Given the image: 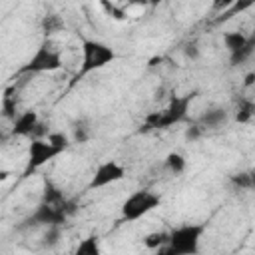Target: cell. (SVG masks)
<instances>
[{"mask_svg": "<svg viewBox=\"0 0 255 255\" xmlns=\"http://www.w3.org/2000/svg\"><path fill=\"white\" fill-rule=\"evenodd\" d=\"M90 137H92V128H90L88 120L86 118L76 120L72 124V135H70L72 143H88Z\"/></svg>", "mask_w": 255, "mask_h": 255, "instance_id": "cell-15", "label": "cell"}, {"mask_svg": "<svg viewBox=\"0 0 255 255\" xmlns=\"http://www.w3.org/2000/svg\"><path fill=\"white\" fill-rule=\"evenodd\" d=\"M253 52H255V34H249V38H247L245 46H241L239 50H235V52H231V54H229V66H233V68L243 66L245 62H249V60H251Z\"/></svg>", "mask_w": 255, "mask_h": 255, "instance_id": "cell-13", "label": "cell"}, {"mask_svg": "<svg viewBox=\"0 0 255 255\" xmlns=\"http://www.w3.org/2000/svg\"><path fill=\"white\" fill-rule=\"evenodd\" d=\"M181 52H183V56H185L187 60H191V62L199 60V56H201V48H199L197 42H185L183 48H181Z\"/></svg>", "mask_w": 255, "mask_h": 255, "instance_id": "cell-25", "label": "cell"}, {"mask_svg": "<svg viewBox=\"0 0 255 255\" xmlns=\"http://www.w3.org/2000/svg\"><path fill=\"white\" fill-rule=\"evenodd\" d=\"M161 203V197L151 191V189H137L131 195H128L120 207V219L124 223H131L137 221L145 215H149L151 211H155Z\"/></svg>", "mask_w": 255, "mask_h": 255, "instance_id": "cell-5", "label": "cell"}, {"mask_svg": "<svg viewBox=\"0 0 255 255\" xmlns=\"http://www.w3.org/2000/svg\"><path fill=\"white\" fill-rule=\"evenodd\" d=\"M195 96H197V92H187V94H181V96H173L163 110L149 112L143 118L141 131H155V129L161 131V129H169V128L185 122L187 116H189V106H191Z\"/></svg>", "mask_w": 255, "mask_h": 255, "instance_id": "cell-1", "label": "cell"}, {"mask_svg": "<svg viewBox=\"0 0 255 255\" xmlns=\"http://www.w3.org/2000/svg\"><path fill=\"white\" fill-rule=\"evenodd\" d=\"M58 155H62L46 137H36L30 139L28 145V159H26V167H24V175L22 177H30L34 171H38L40 167H44L46 163H50L52 159H56Z\"/></svg>", "mask_w": 255, "mask_h": 255, "instance_id": "cell-7", "label": "cell"}, {"mask_svg": "<svg viewBox=\"0 0 255 255\" xmlns=\"http://www.w3.org/2000/svg\"><path fill=\"white\" fill-rule=\"evenodd\" d=\"M46 139L60 151V153H64L70 145H72V139H70V135L68 133H64V131H48V135H46Z\"/></svg>", "mask_w": 255, "mask_h": 255, "instance_id": "cell-23", "label": "cell"}, {"mask_svg": "<svg viewBox=\"0 0 255 255\" xmlns=\"http://www.w3.org/2000/svg\"><path fill=\"white\" fill-rule=\"evenodd\" d=\"M6 137H8V135H6V131H4V128H2V124H0V143H4Z\"/></svg>", "mask_w": 255, "mask_h": 255, "instance_id": "cell-29", "label": "cell"}, {"mask_svg": "<svg viewBox=\"0 0 255 255\" xmlns=\"http://www.w3.org/2000/svg\"><path fill=\"white\" fill-rule=\"evenodd\" d=\"M124 177H126V167L116 159H106V161L98 163V167L94 169L88 189H102V187L122 181Z\"/></svg>", "mask_w": 255, "mask_h": 255, "instance_id": "cell-8", "label": "cell"}, {"mask_svg": "<svg viewBox=\"0 0 255 255\" xmlns=\"http://www.w3.org/2000/svg\"><path fill=\"white\" fill-rule=\"evenodd\" d=\"M161 2H163V0H147V4H149L151 8H157V6L161 4Z\"/></svg>", "mask_w": 255, "mask_h": 255, "instance_id": "cell-30", "label": "cell"}, {"mask_svg": "<svg viewBox=\"0 0 255 255\" xmlns=\"http://www.w3.org/2000/svg\"><path fill=\"white\" fill-rule=\"evenodd\" d=\"M62 66H64L62 52L52 44L50 38H44L42 44L28 58V62L18 70V74H50V72H58Z\"/></svg>", "mask_w": 255, "mask_h": 255, "instance_id": "cell-4", "label": "cell"}, {"mask_svg": "<svg viewBox=\"0 0 255 255\" xmlns=\"http://www.w3.org/2000/svg\"><path fill=\"white\" fill-rule=\"evenodd\" d=\"M247 38H249V34H245L241 30H229V32H223V38L221 40H223V46L227 48V52L231 54V52L239 50L241 46H245Z\"/></svg>", "mask_w": 255, "mask_h": 255, "instance_id": "cell-17", "label": "cell"}, {"mask_svg": "<svg viewBox=\"0 0 255 255\" xmlns=\"http://www.w3.org/2000/svg\"><path fill=\"white\" fill-rule=\"evenodd\" d=\"M40 201H44V203H52V205H62L64 201H66V195H64V191L52 181V179H44V183H42V199Z\"/></svg>", "mask_w": 255, "mask_h": 255, "instance_id": "cell-14", "label": "cell"}, {"mask_svg": "<svg viewBox=\"0 0 255 255\" xmlns=\"http://www.w3.org/2000/svg\"><path fill=\"white\" fill-rule=\"evenodd\" d=\"M203 133H205V129L195 122V124H191V126H187L185 128V133H183V137L187 139V141H197V139H201L203 137Z\"/></svg>", "mask_w": 255, "mask_h": 255, "instance_id": "cell-26", "label": "cell"}, {"mask_svg": "<svg viewBox=\"0 0 255 255\" xmlns=\"http://www.w3.org/2000/svg\"><path fill=\"white\" fill-rule=\"evenodd\" d=\"M102 247H100V239L98 235H90L86 239H82L76 247V255H100Z\"/></svg>", "mask_w": 255, "mask_h": 255, "instance_id": "cell-21", "label": "cell"}, {"mask_svg": "<svg viewBox=\"0 0 255 255\" xmlns=\"http://www.w3.org/2000/svg\"><path fill=\"white\" fill-rule=\"evenodd\" d=\"M40 122V116L36 110H24L12 120L10 137H30L36 124Z\"/></svg>", "mask_w": 255, "mask_h": 255, "instance_id": "cell-9", "label": "cell"}, {"mask_svg": "<svg viewBox=\"0 0 255 255\" xmlns=\"http://www.w3.org/2000/svg\"><path fill=\"white\" fill-rule=\"evenodd\" d=\"M253 2H255V0H235L229 8H225V10L221 12V18H217V22H225V20L233 18L235 14H241V12L249 10V8L253 6Z\"/></svg>", "mask_w": 255, "mask_h": 255, "instance_id": "cell-22", "label": "cell"}, {"mask_svg": "<svg viewBox=\"0 0 255 255\" xmlns=\"http://www.w3.org/2000/svg\"><path fill=\"white\" fill-rule=\"evenodd\" d=\"M253 114H255L253 100L251 98H241L239 104H237V108H235V116L233 118H235L237 124H249L251 118H253Z\"/></svg>", "mask_w": 255, "mask_h": 255, "instance_id": "cell-20", "label": "cell"}, {"mask_svg": "<svg viewBox=\"0 0 255 255\" xmlns=\"http://www.w3.org/2000/svg\"><path fill=\"white\" fill-rule=\"evenodd\" d=\"M235 0H213V10L215 12H223L225 8H229Z\"/></svg>", "mask_w": 255, "mask_h": 255, "instance_id": "cell-27", "label": "cell"}, {"mask_svg": "<svg viewBox=\"0 0 255 255\" xmlns=\"http://www.w3.org/2000/svg\"><path fill=\"white\" fill-rule=\"evenodd\" d=\"M18 114H20V110H18V92H16L14 86H8L2 92V98H0V116L4 120L12 122Z\"/></svg>", "mask_w": 255, "mask_h": 255, "instance_id": "cell-11", "label": "cell"}, {"mask_svg": "<svg viewBox=\"0 0 255 255\" xmlns=\"http://www.w3.org/2000/svg\"><path fill=\"white\" fill-rule=\"evenodd\" d=\"M207 231L205 223H181L167 231V243L159 249L165 255H195L201 249V239Z\"/></svg>", "mask_w": 255, "mask_h": 255, "instance_id": "cell-2", "label": "cell"}, {"mask_svg": "<svg viewBox=\"0 0 255 255\" xmlns=\"http://www.w3.org/2000/svg\"><path fill=\"white\" fill-rule=\"evenodd\" d=\"M229 183H231L235 189H239V191H249V189H253V185H255L253 171H251V169H245V171L231 173V175H229Z\"/></svg>", "mask_w": 255, "mask_h": 255, "instance_id": "cell-18", "label": "cell"}, {"mask_svg": "<svg viewBox=\"0 0 255 255\" xmlns=\"http://www.w3.org/2000/svg\"><path fill=\"white\" fill-rule=\"evenodd\" d=\"M227 122H229V112L225 110V108H221V106H211V108H207L201 116H199V120H197V124L207 131V129H219V128H223V126H227Z\"/></svg>", "mask_w": 255, "mask_h": 255, "instance_id": "cell-10", "label": "cell"}, {"mask_svg": "<svg viewBox=\"0 0 255 255\" xmlns=\"http://www.w3.org/2000/svg\"><path fill=\"white\" fill-rule=\"evenodd\" d=\"M255 84V72H247L243 78V88H251Z\"/></svg>", "mask_w": 255, "mask_h": 255, "instance_id": "cell-28", "label": "cell"}, {"mask_svg": "<svg viewBox=\"0 0 255 255\" xmlns=\"http://www.w3.org/2000/svg\"><path fill=\"white\" fill-rule=\"evenodd\" d=\"M68 221V213L62 205H52L40 201L20 223V229H32V227H48V225H64Z\"/></svg>", "mask_w": 255, "mask_h": 255, "instance_id": "cell-6", "label": "cell"}, {"mask_svg": "<svg viewBox=\"0 0 255 255\" xmlns=\"http://www.w3.org/2000/svg\"><path fill=\"white\" fill-rule=\"evenodd\" d=\"M64 28H66L64 18H62L60 14H56V12H48V14L42 16V20H40V30H42L44 38H52V36L64 32Z\"/></svg>", "mask_w": 255, "mask_h": 255, "instance_id": "cell-12", "label": "cell"}, {"mask_svg": "<svg viewBox=\"0 0 255 255\" xmlns=\"http://www.w3.org/2000/svg\"><path fill=\"white\" fill-rule=\"evenodd\" d=\"M62 233H64V225H48L40 237V245L46 249H54L62 241Z\"/></svg>", "mask_w": 255, "mask_h": 255, "instance_id": "cell-19", "label": "cell"}, {"mask_svg": "<svg viewBox=\"0 0 255 255\" xmlns=\"http://www.w3.org/2000/svg\"><path fill=\"white\" fill-rule=\"evenodd\" d=\"M163 167H165L171 175H181V173L185 171V167H187V159H185V155L179 153V151H169V153L165 155V159H163Z\"/></svg>", "mask_w": 255, "mask_h": 255, "instance_id": "cell-16", "label": "cell"}, {"mask_svg": "<svg viewBox=\"0 0 255 255\" xmlns=\"http://www.w3.org/2000/svg\"><path fill=\"white\" fill-rule=\"evenodd\" d=\"M80 52H82V60H80V68L74 76V82H80L82 78L90 76L92 72H98V70L106 68L108 64H112L116 60L114 48H110L106 42L94 40V38L82 40Z\"/></svg>", "mask_w": 255, "mask_h": 255, "instance_id": "cell-3", "label": "cell"}, {"mask_svg": "<svg viewBox=\"0 0 255 255\" xmlns=\"http://www.w3.org/2000/svg\"><path fill=\"white\" fill-rule=\"evenodd\" d=\"M165 243H167V231H151V233H147V235L143 237V245H145L147 249L159 251Z\"/></svg>", "mask_w": 255, "mask_h": 255, "instance_id": "cell-24", "label": "cell"}, {"mask_svg": "<svg viewBox=\"0 0 255 255\" xmlns=\"http://www.w3.org/2000/svg\"><path fill=\"white\" fill-rule=\"evenodd\" d=\"M6 175H8V173H6V171H2V173H0V179H6Z\"/></svg>", "mask_w": 255, "mask_h": 255, "instance_id": "cell-31", "label": "cell"}]
</instances>
